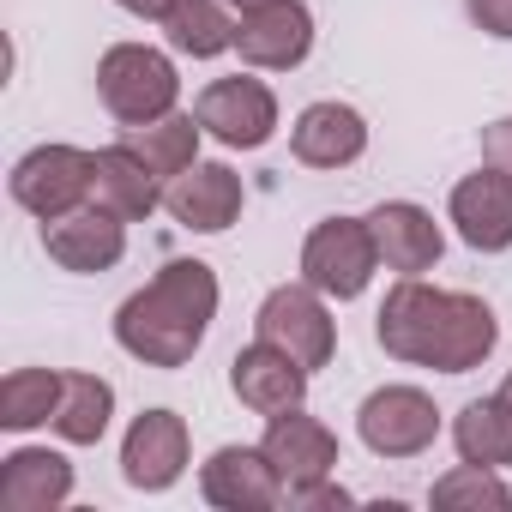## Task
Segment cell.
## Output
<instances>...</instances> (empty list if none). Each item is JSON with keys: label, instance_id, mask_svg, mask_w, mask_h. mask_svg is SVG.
Masks as SVG:
<instances>
[{"label": "cell", "instance_id": "1", "mask_svg": "<svg viewBox=\"0 0 512 512\" xmlns=\"http://www.w3.org/2000/svg\"><path fill=\"white\" fill-rule=\"evenodd\" d=\"M380 350L416 368H440V374H470L488 362V350L500 344V320L482 296L464 290H434L422 278H404L386 308H380Z\"/></svg>", "mask_w": 512, "mask_h": 512}, {"label": "cell", "instance_id": "2", "mask_svg": "<svg viewBox=\"0 0 512 512\" xmlns=\"http://www.w3.org/2000/svg\"><path fill=\"white\" fill-rule=\"evenodd\" d=\"M217 320V272L205 260H169L115 314V344L145 368H181Z\"/></svg>", "mask_w": 512, "mask_h": 512}, {"label": "cell", "instance_id": "3", "mask_svg": "<svg viewBox=\"0 0 512 512\" xmlns=\"http://www.w3.org/2000/svg\"><path fill=\"white\" fill-rule=\"evenodd\" d=\"M97 97H103V109L121 127H145V121H157V115L175 109L181 79H175V61L169 55H157L145 43H115L97 61Z\"/></svg>", "mask_w": 512, "mask_h": 512}, {"label": "cell", "instance_id": "4", "mask_svg": "<svg viewBox=\"0 0 512 512\" xmlns=\"http://www.w3.org/2000/svg\"><path fill=\"white\" fill-rule=\"evenodd\" d=\"M374 266H380V253H374L368 217H326V223H314V235L302 241V278H308L320 296L356 302V296L368 290Z\"/></svg>", "mask_w": 512, "mask_h": 512}, {"label": "cell", "instance_id": "5", "mask_svg": "<svg viewBox=\"0 0 512 512\" xmlns=\"http://www.w3.org/2000/svg\"><path fill=\"white\" fill-rule=\"evenodd\" d=\"M91 175H97V151H79V145H37L13 163V199L55 223L67 211H79L91 199Z\"/></svg>", "mask_w": 512, "mask_h": 512}, {"label": "cell", "instance_id": "6", "mask_svg": "<svg viewBox=\"0 0 512 512\" xmlns=\"http://www.w3.org/2000/svg\"><path fill=\"white\" fill-rule=\"evenodd\" d=\"M260 338L266 344H278V350H290L308 374L314 368H326L332 362V350H338V332H332V314H326V302H320V290L314 284H284V290H272L266 302H260Z\"/></svg>", "mask_w": 512, "mask_h": 512}, {"label": "cell", "instance_id": "7", "mask_svg": "<svg viewBox=\"0 0 512 512\" xmlns=\"http://www.w3.org/2000/svg\"><path fill=\"white\" fill-rule=\"evenodd\" d=\"M199 127L211 139H223L229 151H260L272 133H278V97L266 79H217L199 91Z\"/></svg>", "mask_w": 512, "mask_h": 512}, {"label": "cell", "instance_id": "8", "mask_svg": "<svg viewBox=\"0 0 512 512\" xmlns=\"http://www.w3.org/2000/svg\"><path fill=\"white\" fill-rule=\"evenodd\" d=\"M356 428H362V446L380 452V458H416L434 446L440 434V410L428 392L416 386H380L362 410H356Z\"/></svg>", "mask_w": 512, "mask_h": 512}, {"label": "cell", "instance_id": "9", "mask_svg": "<svg viewBox=\"0 0 512 512\" xmlns=\"http://www.w3.org/2000/svg\"><path fill=\"white\" fill-rule=\"evenodd\" d=\"M199 488L223 512H272L290 494L278 464L266 458V446H217L199 470Z\"/></svg>", "mask_w": 512, "mask_h": 512}, {"label": "cell", "instance_id": "10", "mask_svg": "<svg viewBox=\"0 0 512 512\" xmlns=\"http://www.w3.org/2000/svg\"><path fill=\"white\" fill-rule=\"evenodd\" d=\"M235 49L247 67H266V73H290L308 61L314 49V13L302 0H272V7H253L235 25Z\"/></svg>", "mask_w": 512, "mask_h": 512}, {"label": "cell", "instance_id": "11", "mask_svg": "<svg viewBox=\"0 0 512 512\" xmlns=\"http://www.w3.org/2000/svg\"><path fill=\"white\" fill-rule=\"evenodd\" d=\"M260 446H266V458L278 464V476H284L290 494H302V488H314V482H326V476L338 470V434H332L320 416H308L302 404H296V410H278Z\"/></svg>", "mask_w": 512, "mask_h": 512}, {"label": "cell", "instance_id": "12", "mask_svg": "<svg viewBox=\"0 0 512 512\" xmlns=\"http://www.w3.org/2000/svg\"><path fill=\"white\" fill-rule=\"evenodd\" d=\"M368 235H374L380 266L398 272V278H422V272H434L440 247H446L440 223H434L422 205H410V199H386V205H374V211H368Z\"/></svg>", "mask_w": 512, "mask_h": 512}, {"label": "cell", "instance_id": "13", "mask_svg": "<svg viewBox=\"0 0 512 512\" xmlns=\"http://www.w3.org/2000/svg\"><path fill=\"white\" fill-rule=\"evenodd\" d=\"M43 247L67 272H109L127 253V223L115 211H103V205H79V211L43 223Z\"/></svg>", "mask_w": 512, "mask_h": 512}, {"label": "cell", "instance_id": "14", "mask_svg": "<svg viewBox=\"0 0 512 512\" xmlns=\"http://www.w3.org/2000/svg\"><path fill=\"white\" fill-rule=\"evenodd\" d=\"M181 470H187V422L175 410H145L121 440V476L133 488L157 494V488L181 482Z\"/></svg>", "mask_w": 512, "mask_h": 512}, {"label": "cell", "instance_id": "15", "mask_svg": "<svg viewBox=\"0 0 512 512\" xmlns=\"http://www.w3.org/2000/svg\"><path fill=\"white\" fill-rule=\"evenodd\" d=\"M163 205H169V217L181 229L217 235V229H229L241 217V175L229 163H193L163 187Z\"/></svg>", "mask_w": 512, "mask_h": 512}, {"label": "cell", "instance_id": "16", "mask_svg": "<svg viewBox=\"0 0 512 512\" xmlns=\"http://www.w3.org/2000/svg\"><path fill=\"white\" fill-rule=\"evenodd\" d=\"M229 386H235V398L247 404V410H260V416H278V410H296L302 398H308V368L290 356V350H278V344H247L235 362H229Z\"/></svg>", "mask_w": 512, "mask_h": 512}, {"label": "cell", "instance_id": "17", "mask_svg": "<svg viewBox=\"0 0 512 512\" xmlns=\"http://www.w3.org/2000/svg\"><path fill=\"white\" fill-rule=\"evenodd\" d=\"M452 223L464 247L476 253H506L512 247V181L500 169H476L452 187Z\"/></svg>", "mask_w": 512, "mask_h": 512}, {"label": "cell", "instance_id": "18", "mask_svg": "<svg viewBox=\"0 0 512 512\" xmlns=\"http://www.w3.org/2000/svg\"><path fill=\"white\" fill-rule=\"evenodd\" d=\"M290 151L308 169H344L368 151V121L350 103H308L290 127Z\"/></svg>", "mask_w": 512, "mask_h": 512}, {"label": "cell", "instance_id": "19", "mask_svg": "<svg viewBox=\"0 0 512 512\" xmlns=\"http://www.w3.org/2000/svg\"><path fill=\"white\" fill-rule=\"evenodd\" d=\"M163 175L121 139V145H103L97 151V175H91V199L103 205V211H115L121 223H139V217H151L157 205H163V187H157Z\"/></svg>", "mask_w": 512, "mask_h": 512}, {"label": "cell", "instance_id": "20", "mask_svg": "<svg viewBox=\"0 0 512 512\" xmlns=\"http://www.w3.org/2000/svg\"><path fill=\"white\" fill-rule=\"evenodd\" d=\"M73 494V464L49 446H19L0 458V506L7 512H55Z\"/></svg>", "mask_w": 512, "mask_h": 512}, {"label": "cell", "instance_id": "21", "mask_svg": "<svg viewBox=\"0 0 512 512\" xmlns=\"http://www.w3.org/2000/svg\"><path fill=\"white\" fill-rule=\"evenodd\" d=\"M452 446H458L464 464H482V470L512 464V410H506V398L494 392V398L464 404L458 422H452Z\"/></svg>", "mask_w": 512, "mask_h": 512}, {"label": "cell", "instance_id": "22", "mask_svg": "<svg viewBox=\"0 0 512 512\" xmlns=\"http://www.w3.org/2000/svg\"><path fill=\"white\" fill-rule=\"evenodd\" d=\"M199 133H205L199 115H175V109H169V115H157V121H145V127H127L121 139H127L163 181H175L181 169L199 163Z\"/></svg>", "mask_w": 512, "mask_h": 512}, {"label": "cell", "instance_id": "23", "mask_svg": "<svg viewBox=\"0 0 512 512\" xmlns=\"http://www.w3.org/2000/svg\"><path fill=\"white\" fill-rule=\"evenodd\" d=\"M109 416H115V386L97 380V374H67L49 428H55L61 440H73V446H97L103 428H109Z\"/></svg>", "mask_w": 512, "mask_h": 512}, {"label": "cell", "instance_id": "24", "mask_svg": "<svg viewBox=\"0 0 512 512\" xmlns=\"http://www.w3.org/2000/svg\"><path fill=\"white\" fill-rule=\"evenodd\" d=\"M163 37L175 55H193V61L235 49V25L223 13V0H175V13L163 19Z\"/></svg>", "mask_w": 512, "mask_h": 512}, {"label": "cell", "instance_id": "25", "mask_svg": "<svg viewBox=\"0 0 512 512\" xmlns=\"http://www.w3.org/2000/svg\"><path fill=\"white\" fill-rule=\"evenodd\" d=\"M61 386H67V374H55V368H19V374H7V380H0V428L25 434L37 422H55Z\"/></svg>", "mask_w": 512, "mask_h": 512}, {"label": "cell", "instance_id": "26", "mask_svg": "<svg viewBox=\"0 0 512 512\" xmlns=\"http://www.w3.org/2000/svg\"><path fill=\"white\" fill-rule=\"evenodd\" d=\"M434 506H494V512H506L512 506V488L494 476V470H482V464H458L452 476H440L434 482V494H428Z\"/></svg>", "mask_w": 512, "mask_h": 512}, {"label": "cell", "instance_id": "27", "mask_svg": "<svg viewBox=\"0 0 512 512\" xmlns=\"http://www.w3.org/2000/svg\"><path fill=\"white\" fill-rule=\"evenodd\" d=\"M464 13H470L488 37H506V43H512V0H464Z\"/></svg>", "mask_w": 512, "mask_h": 512}, {"label": "cell", "instance_id": "28", "mask_svg": "<svg viewBox=\"0 0 512 512\" xmlns=\"http://www.w3.org/2000/svg\"><path fill=\"white\" fill-rule=\"evenodd\" d=\"M482 157H488V169H500L512 181V115L494 121V127H482Z\"/></svg>", "mask_w": 512, "mask_h": 512}, {"label": "cell", "instance_id": "29", "mask_svg": "<svg viewBox=\"0 0 512 512\" xmlns=\"http://www.w3.org/2000/svg\"><path fill=\"white\" fill-rule=\"evenodd\" d=\"M296 506H350V494L344 488H332V482H314V488H302V494H290Z\"/></svg>", "mask_w": 512, "mask_h": 512}, {"label": "cell", "instance_id": "30", "mask_svg": "<svg viewBox=\"0 0 512 512\" xmlns=\"http://www.w3.org/2000/svg\"><path fill=\"white\" fill-rule=\"evenodd\" d=\"M115 7H127L133 19H169V13H175V0H115Z\"/></svg>", "mask_w": 512, "mask_h": 512}, {"label": "cell", "instance_id": "31", "mask_svg": "<svg viewBox=\"0 0 512 512\" xmlns=\"http://www.w3.org/2000/svg\"><path fill=\"white\" fill-rule=\"evenodd\" d=\"M229 7H241V13H253V7H272V0H229Z\"/></svg>", "mask_w": 512, "mask_h": 512}, {"label": "cell", "instance_id": "32", "mask_svg": "<svg viewBox=\"0 0 512 512\" xmlns=\"http://www.w3.org/2000/svg\"><path fill=\"white\" fill-rule=\"evenodd\" d=\"M500 398H506V410H512V374H506V380H500Z\"/></svg>", "mask_w": 512, "mask_h": 512}]
</instances>
